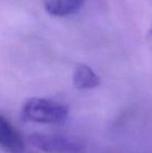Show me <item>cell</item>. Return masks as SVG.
Returning a JSON list of instances; mask_svg holds the SVG:
<instances>
[{
	"label": "cell",
	"instance_id": "cell-1",
	"mask_svg": "<svg viewBox=\"0 0 152 153\" xmlns=\"http://www.w3.org/2000/svg\"><path fill=\"white\" fill-rule=\"evenodd\" d=\"M65 105L46 98H29L25 101L21 109L24 120L41 124H55L63 122L68 116Z\"/></svg>",
	"mask_w": 152,
	"mask_h": 153
},
{
	"label": "cell",
	"instance_id": "cell-2",
	"mask_svg": "<svg viewBox=\"0 0 152 153\" xmlns=\"http://www.w3.org/2000/svg\"><path fill=\"white\" fill-rule=\"evenodd\" d=\"M28 141L45 153H81L85 149L79 142L61 135L33 133L28 137Z\"/></svg>",
	"mask_w": 152,
	"mask_h": 153
},
{
	"label": "cell",
	"instance_id": "cell-3",
	"mask_svg": "<svg viewBox=\"0 0 152 153\" xmlns=\"http://www.w3.org/2000/svg\"><path fill=\"white\" fill-rule=\"evenodd\" d=\"M0 147L10 153H23L25 149L19 131L2 114H0Z\"/></svg>",
	"mask_w": 152,
	"mask_h": 153
},
{
	"label": "cell",
	"instance_id": "cell-4",
	"mask_svg": "<svg viewBox=\"0 0 152 153\" xmlns=\"http://www.w3.org/2000/svg\"><path fill=\"white\" fill-rule=\"evenodd\" d=\"M85 0H43L44 8L49 15L55 17H66L76 14Z\"/></svg>",
	"mask_w": 152,
	"mask_h": 153
},
{
	"label": "cell",
	"instance_id": "cell-5",
	"mask_svg": "<svg viewBox=\"0 0 152 153\" xmlns=\"http://www.w3.org/2000/svg\"><path fill=\"white\" fill-rule=\"evenodd\" d=\"M73 85L78 90H91L100 85V78L91 67L77 64L73 72Z\"/></svg>",
	"mask_w": 152,
	"mask_h": 153
},
{
	"label": "cell",
	"instance_id": "cell-6",
	"mask_svg": "<svg viewBox=\"0 0 152 153\" xmlns=\"http://www.w3.org/2000/svg\"><path fill=\"white\" fill-rule=\"evenodd\" d=\"M148 40L150 42V44L152 45V24L150 26V29H149V32H148Z\"/></svg>",
	"mask_w": 152,
	"mask_h": 153
}]
</instances>
